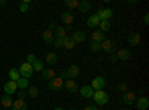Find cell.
Here are the masks:
<instances>
[{"label": "cell", "mask_w": 149, "mask_h": 110, "mask_svg": "<svg viewBox=\"0 0 149 110\" xmlns=\"http://www.w3.org/2000/svg\"><path fill=\"white\" fill-rule=\"evenodd\" d=\"M78 9L82 12V14H85V12H90V9H91V3L88 2V0H81Z\"/></svg>", "instance_id": "d4e9b609"}, {"label": "cell", "mask_w": 149, "mask_h": 110, "mask_svg": "<svg viewBox=\"0 0 149 110\" xmlns=\"http://www.w3.org/2000/svg\"><path fill=\"white\" fill-rule=\"evenodd\" d=\"M118 89H119L121 92H125V91H127V83H125V82H121V83L118 85Z\"/></svg>", "instance_id": "d590c367"}, {"label": "cell", "mask_w": 149, "mask_h": 110, "mask_svg": "<svg viewBox=\"0 0 149 110\" xmlns=\"http://www.w3.org/2000/svg\"><path fill=\"white\" fill-rule=\"evenodd\" d=\"M119 110H121V109H119Z\"/></svg>", "instance_id": "bcb514c9"}, {"label": "cell", "mask_w": 149, "mask_h": 110, "mask_svg": "<svg viewBox=\"0 0 149 110\" xmlns=\"http://www.w3.org/2000/svg\"><path fill=\"white\" fill-rule=\"evenodd\" d=\"M17 82H14V80H8L6 83H5V86H3V89H5V94H8V95H14L15 94V91H17Z\"/></svg>", "instance_id": "30bf717a"}, {"label": "cell", "mask_w": 149, "mask_h": 110, "mask_svg": "<svg viewBox=\"0 0 149 110\" xmlns=\"http://www.w3.org/2000/svg\"><path fill=\"white\" fill-rule=\"evenodd\" d=\"M143 22L146 24V26H149V15H148V14L143 15Z\"/></svg>", "instance_id": "f35d334b"}, {"label": "cell", "mask_w": 149, "mask_h": 110, "mask_svg": "<svg viewBox=\"0 0 149 110\" xmlns=\"http://www.w3.org/2000/svg\"><path fill=\"white\" fill-rule=\"evenodd\" d=\"M42 39H43V42L45 43H52L54 42V34H52V31L51 30H43V33H42Z\"/></svg>", "instance_id": "44dd1931"}, {"label": "cell", "mask_w": 149, "mask_h": 110, "mask_svg": "<svg viewBox=\"0 0 149 110\" xmlns=\"http://www.w3.org/2000/svg\"><path fill=\"white\" fill-rule=\"evenodd\" d=\"M64 88L67 89V92H72V94H74V92H78V83L74 82L73 79H69V80H66L64 82Z\"/></svg>", "instance_id": "5bb4252c"}, {"label": "cell", "mask_w": 149, "mask_h": 110, "mask_svg": "<svg viewBox=\"0 0 149 110\" xmlns=\"http://www.w3.org/2000/svg\"><path fill=\"white\" fill-rule=\"evenodd\" d=\"M6 5V0H0V6H5Z\"/></svg>", "instance_id": "7bdbcfd3"}, {"label": "cell", "mask_w": 149, "mask_h": 110, "mask_svg": "<svg viewBox=\"0 0 149 110\" xmlns=\"http://www.w3.org/2000/svg\"><path fill=\"white\" fill-rule=\"evenodd\" d=\"M52 34H54L55 39H64L66 36H67V30H66V27L58 26V27H55V30L52 31Z\"/></svg>", "instance_id": "9a60e30c"}, {"label": "cell", "mask_w": 149, "mask_h": 110, "mask_svg": "<svg viewBox=\"0 0 149 110\" xmlns=\"http://www.w3.org/2000/svg\"><path fill=\"white\" fill-rule=\"evenodd\" d=\"M54 110H63V109H61V107H55Z\"/></svg>", "instance_id": "ee69618b"}, {"label": "cell", "mask_w": 149, "mask_h": 110, "mask_svg": "<svg viewBox=\"0 0 149 110\" xmlns=\"http://www.w3.org/2000/svg\"><path fill=\"white\" fill-rule=\"evenodd\" d=\"M91 37H93V42H95V43H102V42L104 40V33L100 31V30H95V31H93Z\"/></svg>", "instance_id": "d6986e66"}, {"label": "cell", "mask_w": 149, "mask_h": 110, "mask_svg": "<svg viewBox=\"0 0 149 110\" xmlns=\"http://www.w3.org/2000/svg\"><path fill=\"white\" fill-rule=\"evenodd\" d=\"M79 73H81V70H79V67L76 66V64H73V66H70L69 68H66V70H61V73H60V77L61 79H66V80H69V79H74V77H78L79 76Z\"/></svg>", "instance_id": "6da1fadb"}, {"label": "cell", "mask_w": 149, "mask_h": 110, "mask_svg": "<svg viewBox=\"0 0 149 110\" xmlns=\"http://www.w3.org/2000/svg\"><path fill=\"white\" fill-rule=\"evenodd\" d=\"M84 110H97V107H95V106H93V104H90V106H86Z\"/></svg>", "instance_id": "60d3db41"}, {"label": "cell", "mask_w": 149, "mask_h": 110, "mask_svg": "<svg viewBox=\"0 0 149 110\" xmlns=\"http://www.w3.org/2000/svg\"><path fill=\"white\" fill-rule=\"evenodd\" d=\"M102 51H104L106 54H115V51H116V45H115V42L113 40H109V39H104L102 43Z\"/></svg>", "instance_id": "277c9868"}, {"label": "cell", "mask_w": 149, "mask_h": 110, "mask_svg": "<svg viewBox=\"0 0 149 110\" xmlns=\"http://www.w3.org/2000/svg\"><path fill=\"white\" fill-rule=\"evenodd\" d=\"M115 55H116V58L119 61H128L131 58V52L128 49H118Z\"/></svg>", "instance_id": "4fadbf2b"}, {"label": "cell", "mask_w": 149, "mask_h": 110, "mask_svg": "<svg viewBox=\"0 0 149 110\" xmlns=\"http://www.w3.org/2000/svg\"><path fill=\"white\" fill-rule=\"evenodd\" d=\"M95 15L100 18V21H109V18L112 17V9H109V8H106V9L100 8V9H97V14Z\"/></svg>", "instance_id": "52a82bcc"}, {"label": "cell", "mask_w": 149, "mask_h": 110, "mask_svg": "<svg viewBox=\"0 0 149 110\" xmlns=\"http://www.w3.org/2000/svg\"><path fill=\"white\" fill-rule=\"evenodd\" d=\"M61 21H63L66 26H72V22H73V15L70 14V12H63L61 14Z\"/></svg>", "instance_id": "cb8c5ba5"}, {"label": "cell", "mask_w": 149, "mask_h": 110, "mask_svg": "<svg viewBox=\"0 0 149 110\" xmlns=\"http://www.w3.org/2000/svg\"><path fill=\"white\" fill-rule=\"evenodd\" d=\"M98 27H100V31L106 33V31H109V30H110V22H109V21H100Z\"/></svg>", "instance_id": "1f68e13d"}, {"label": "cell", "mask_w": 149, "mask_h": 110, "mask_svg": "<svg viewBox=\"0 0 149 110\" xmlns=\"http://www.w3.org/2000/svg\"><path fill=\"white\" fill-rule=\"evenodd\" d=\"M27 103L26 101H24V100H17V101H14V103H12V110H27Z\"/></svg>", "instance_id": "e0dca14e"}, {"label": "cell", "mask_w": 149, "mask_h": 110, "mask_svg": "<svg viewBox=\"0 0 149 110\" xmlns=\"http://www.w3.org/2000/svg\"><path fill=\"white\" fill-rule=\"evenodd\" d=\"M18 71H19L21 77H26V79H29L30 76H33V67H31L29 63H22V64L19 66Z\"/></svg>", "instance_id": "8992f818"}, {"label": "cell", "mask_w": 149, "mask_h": 110, "mask_svg": "<svg viewBox=\"0 0 149 110\" xmlns=\"http://www.w3.org/2000/svg\"><path fill=\"white\" fill-rule=\"evenodd\" d=\"M136 104H137V109L139 110H148V107H149V98H148V97H140Z\"/></svg>", "instance_id": "ac0fdd59"}, {"label": "cell", "mask_w": 149, "mask_h": 110, "mask_svg": "<svg viewBox=\"0 0 149 110\" xmlns=\"http://www.w3.org/2000/svg\"><path fill=\"white\" fill-rule=\"evenodd\" d=\"M70 110H76V109H70Z\"/></svg>", "instance_id": "f6af8a7d"}, {"label": "cell", "mask_w": 149, "mask_h": 110, "mask_svg": "<svg viewBox=\"0 0 149 110\" xmlns=\"http://www.w3.org/2000/svg\"><path fill=\"white\" fill-rule=\"evenodd\" d=\"M0 103H2V106H3V110H9L12 107V103H14L12 95H8V94L2 95V97H0Z\"/></svg>", "instance_id": "7c38bea8"}, {"label": "cell", "mask_w": 149, "mask_h": 110, "mask_svg": "<svg viewBox=\"0 0 149 110\" xmlns=\"http://www.w3.org/2000/svg\"><path fill=\"white\" fill-rule=\"evenodd\" d=\"M19 77H21V75H19L18 68H10V70H9V80H14V82H17Z\"/></svg>", "instance_id": "83f0119b"}, {"label": "cell", "mask_w": 149, "mask_h": 110, "mask_svg": "<svg viewBox=\"0 0 149 110\" xmlns=\"http://www.w3.org/2000/svg\"><path fill=\"white\" fill-rule=\"evenodd\" d=\"M63 5L69 9H78L79 8V0H64Z\"/></svg>", "instance_id": "484cf974"}, {"label": "cell", "mask_w": 149, "mask_h": 110, "mask_svg": "<svg viewBox=\"0 0 149 110\" xmlns=\"http://www.w3.org/2000/svg\"><path fill=\"white\" fill-rule=\"evenodd\" d=\"M26 59H27L26 63H29L30 66H33V63H34V61H36V55H34V54H29Z\"/></svg>", "instance_id": "e575fe53"}, {"label": "cell", "mask_w": 149, "mask_h": 110, "mask_svg": "<svg viewBox=\"0 0 149 110\" xmlns=\"http://www.w3.org/2000/svg\"><path fill=\"white\" fill-rule=\"evenodd\" d=\"M122 101L125 103L127 106L134 104V101H136V94H134V92H131V91H125V92H122Z\"/></svg>", "instance_id": "ba28073f"}, {"label": "cell", "mask_w": 149, "mask_h": 110, "mask_svg": "<svg viewBox=\"0 0 149 110\" xmlns=\"http://www.w3.org/2000/svg\"><path fill=\"white\" fill-rule=\"evenodd\" d=\"M33 71H42L43 68H45V66H43V61L42 59H37L36 58V61H34V63H33Z\"/></svg>", "instance_id": "f546056e"}, {"label": "cell", "mask_w": 149, "mask_h": 110, "mask_svg": "<svg viewBox=\"0 0 149 110\" xmlns=\"http://www.w3.org/2000/svg\"><path fill=\"white\" fill-rule=\"evenodd\" d=\"M17 86L19 88V89H26V88H29L30 85H29V79H26V77H19L18 80H17Z\"/></svg>", "instance_id": "f1b7e54d"}, {"label": "cell", "mask_w": 149, "mask_h": 110, "mask_svg": "<svg viewBox=\"0 0 149 110\" xmlns=\"http://www.w3.org/2000/svg\"><path fill=\"white\" fill-rule=\"evenodd\" d=\"M29 97H31V98H36L37 95H39V88L37 86H29V92H27Z\"/></svg>", "instance_id": "4dcf8cb0"}, {"label": "cell", "mask_w": 149, "mask_h": 110, "mask_svg": "<svg viewBox=\"0 0 149 110\" xmlns=\"http://www.w3.org/2000/svg\"><path fill=\"white\" fill-rule=\"evenodd\" d=\"M90 49H91L93 52H100V51H102V45H100V43H95V42H91Z\"/></svg>", "instance_id": "d6a6232c"}, {"label": "cell", "mask_w": 149, "mask_h": 110, "mask_svg": "<svg viewBox=\"0 0 149 110\" xmlns=\"http://www.w3.org/2000/svg\"><path fill=\"white\" fill-rule=\"evenodd\" d=\"M90 86L94 91H103V88L106 86V79L103 76H97V77L93 79V83L90 85Z\"/></svg>", "instance_id": "5b68a950"}, {"label": "cell", "mask_w": 149, "mask_h": 110, "mask_svg": "<svg viewBox=\"0 0 149 110\" xmlns=\"http://www.w3.org/2000/svg\"><path fill=\"white\" fill-rule=\"evenodd\" d=\"M93 98H94V101H95L97 106H104L109 101V95L104 91H94Z\"/></svg>", "instance_id": "7a4b0ae2"}, {"label": "cell", "mask_w": 149, "mask_h": 110, "mask_svg": "<svg viewBox=\"0 0 149 110\" xmlns=\"http://www.w3.org/2000/svg\"><path fill=\"white\" fill-rule=\"evenodd\" d=\"M98 24H100V18H98L95 14H94V15H91V17H88V19H86V26H88L90 28L97 27Z\"/></svg>", "instance_id": "ffe728a7"}, {"label": "cell", "mask_w": 149, "mask_h": 110, "mask_svg": "<svg viewBox=\"0 0 149 110\" xmlns=\"http://www.w3.org/2000/svg\"><path fill=\"white\" fill-rule=\"evenodd\" d=\"M63 48H64V49H73V48H74V42L72 40V37L66 36V37L63 39Z\"/></svg>", "instance_id": "4316f807"}, {"label": "cell", "mask_w": 149, "mask_h": 110, "mask_svg": "<svg viewBox=\"0 0 149 110\" xmlns=\"http://www.w3.org/2000/svg\"><path fill=\"white\" fill-rule=\"evenodd\" d=\"M54 77H55V71H54L52 68H43V70H42V79L51 80V79H54Z\"/></svg>", "instance_id": "7402d4cb"}, {"label": "cell", "mask_w": 149, "mask_h": 110, "mask_svg": "<svg viewBox=\"0 0 149 110\" xmlns=\"http://www.w3.org/2000/svg\"><path fill=\"white\" fill-rule=\"evenodd\" d=\"M48 30L54 31V30H55V22H49V26H48Z\"/></svg>", "instance_id": "ab89813d"}, {"label": "cell", "mask_w": 149, "mask_h": 110, "mask_svg": "<svg viewBox=\"0 0 149 110\" xmlns=\"http://www.w3.org/2000/svg\"><path fill=\"white\" fill-rule=\"evenodd\" d=\"M18 97H19V100H24V98H26V97H29V95H27V92L24 91V89H21V91H19V95H18Z\"/></svg>", "instance_id": "74e56055"}, {"label": "cell", "mask_w": 149, "mask_h": 110, "mask_svg": "<svg viewBox=\"0 0 149 110\" xmlns=\"http://www.w3.org/2000/svg\"><path fill=\"white\" fill-rule=\"evenodd\" d=\"M127 40L131 46H137L142 42V36H140V33H130L127 36Z\"/></svg>", "instance_id": "9c48e42d"}, {"label": "cell", "mask_w": 149, "mask_h": 110, "mask_svg": "<svg viewBox=\"0 0 149 110\" xmlns=\"http://www.w3.org/2000/svg\"><path fill=\"white\" fill-rule=\"evenodd\" d=\"M81 95L84 97V98H93L94 95V89L90 86V85H85V86L81 88Z\"/></svg>", "instance_id": "2e32d148"}, {"label": "cell", "mask_w": 149, "mask_h": 110, "mask_svg": "<svg viewBox=\"0 0 149 110\" xmlns=\"http://www.w3.org/2000/svg\"><path fill=\"white\" fill-rule=\"evenodd\" d=\"M29 9H30V5L29 3H26V2H21L19 3V10L21 12H29Z\"/></svg>", "instance_id": "836d02e7"}, {"label": "cell", "mask_w": 149, "mask_h": 110, "mask_svg": "<svg viewBox=\"0 0 149 110\" xmlns=\"http://www.w3.org/2000/svg\"><path fill=\"white\" fill-rule=\"evenodd\" d=\"M70 37H72V40L74 42V45H76V43H82V42L86 40V34H85V31L78 30V31H74L73 36H70Z\"/></svg>", "instance_id": "8fae6325"}, {"label": "cell", "mask_w": 149, "mask_h": 110, "mask_svg": "<svg viewBox=\"0 0 149 110\" xmlns=\"http://www.w3.org/2000/svg\"><path fill=\"white\" fill-rule=\"evenodd\" d=\"M55 48H63V39H54Z\"/></svg>", "instance_id": "8d00e7d4"}, {"label": "cell", "mask_w": 149, "mask_h": 110, "mask_svg": "<svg viewBox=\"0 0 149 110\" xmlns=\"http://www.w3.org/2000/svg\"><path fill=\"white\" fill-rule=\"evenodd\" d=\"M110 61H112V63H116V61H118V58H116L115 54H112V55H110Z\"/></svg>", "instance_id": "b9f144b4"}, {"label": "cell", "mask_w": 149, "mask_h": 110, "mask_svg": "<svg viewBox=\"0 0 149 110\" xmlns=\"http://www.w3.org/2000/svg\"><path fill=\"white\" fill-rule=\"evenodd\" d=\"M45 61L49 64V66H54V64H57V61H58V57H57V54L55 52H48L46 54V57H45Z\"/></svg>", "instance_id": "603a6c76"}, {"label": "cell", "mask_w": 149, "mask_h": 110, "mask_svg": "<svg viewBox=\"0 0 149 110\" xmlns=\"http://www.w3.org/2000/svg\"><path fill=\"white\" fill-rule=\"evenodd\" d=\"M64 88V80L61 79L60 76H55L54 79L49 80L48 83V89H51V91H60V89H63Z\"/></svg>", "instance_id": "3957f363"}]
</instances>
